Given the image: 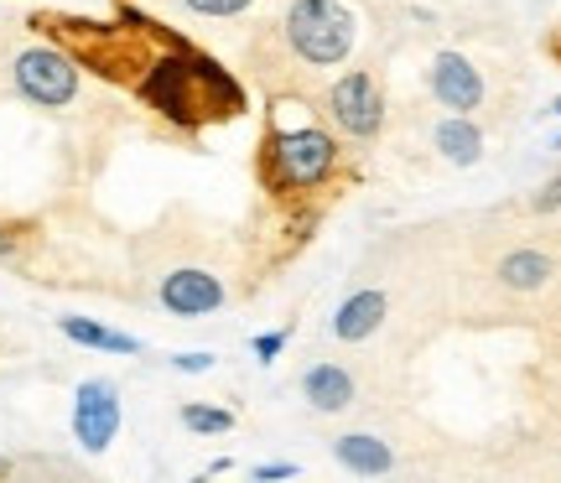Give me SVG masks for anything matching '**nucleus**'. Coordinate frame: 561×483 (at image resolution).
<instances>
[{
    "label": "nucleus",
    "instance_id": "24",
    "mask_svg": "<svg viewBox=\"0 0 561 483\" xmlns=\"http://www.w3.org/2000/svg\"><path fill=\"white\" fill-rule=\"evenodd\" d=\"M557 47H561V37H557Z\"/></svg>",
    "mask_w": 561,
    "mask_h": 483
},
{
    "label": "nucleus",
    "instance_id": "13",
    "mask_svg": "<svg viewBox=\"0 0 561 483\" xmlns=\"http://www.w3.org/2000/svg\"><path fill=\"white\" fill-rule=\"evenodd\" d=\"M551 271H557V265H551V255H541V250H510L494 276H500L504 291H541V286L551 281Z\"/></svg>",
    "mask_w": 561,
    "mask_h": 483
},
{
    "label": "nucleus",
    "instance_id": "22",
    "mask_svg": "<svg viewBox=\"0 0 561 483\" xmlns=\"http://www.w3.org/2000/svg\"><path fill=\"white\" fill-rule=\"evenodd\" d=\"M551 115H561V100H557V104H551Z\"/></svg>",
    "mask_w": 561,
    "mask_h": 483
},
{
    "label": "nucleus",
    "instance_id": "19",
    "mask_svg": "<svg viewBox=\"0 0 561 483\" xmlns=\"http://www.w3.org/2000/svg\"><path fill=\"white\" fill-rule=\"evenodd\" d=\"M255 479H261V483H276V479H297V463H261V468H255Z\"/></svg>",
    "mask_w": 561,
    "mask_h": 483
},
{
    "label": "nucleus",
    "instance_id": "21",
    "mask_svg": "<svg viewBox=\"0 0 561 483\" xmlns=\"http://www.w3.org/2000/svg\"><path fill=\"white\" fill-rule=\"evenodd\" d=\"M0 473H11V463H5V458H0Z\"/></svg>",
    "mask_w": 561,
    "mask_h": 483
},
{
    "label": "nucleus",
    "instance_id": "3",
    "mask_svg": "<svg viewBox=\"0 0 561 483\" xmlns=\"http://www.w3.org/2000/svg\"><path fill=\"white\" fill-rule=\"evenodd\" d=\"M322 110H328V125H333L339 136H348V141H375L385 130V110H390V104H385L380 79H375L369 68H348V73L333 79Z\"/></svg>",
    "mask_w": 561,
    "mask_h": 483
},
{
    "label": "nucleus",
    "instance_id": "8",
    "mask_svg": "<svg viewBox=\"0 0 561 483\" xmlns=\"http://www.w3.org/2000/svg\"><path fill=\"white\" fill-rule=\"evenodd\" d=\"M385 312H390V297H385L380 286H364V291H354V297L339 302V312H333V338L339 343L375 338L385 327Z\"/></svg>",
    "mask_w": 561,
    "mask_h": 483
},
{
    "label": "nucleus",
    "instance_id": "17",
    "mask_svg": "<svg viewBox=\"0 0 561 483\" xmlns=\"http://www.w3.org/2000/svg\"><path fill=\"white\" fill-rule=\"evenodd\" d=\"M214 354H208V348H193V354H172V369H178V375H208V369H214Z\"/></svg>",
    "mask_w": 561,
    "mask_h": 483
},
{
    "label": "nucleus",
    "instance_id": "7",
    "mask_svg": "<svg viewBox=\"0 0 561 483\" xmlns=\"http://www.w3.org/2000/svg\"><path fill=\"white\" fill-rule=\"evenodd\" d=\"M426 83H432L442 110H453V115H473L483 104V73L462 53H437L426 68Z\"/></svg>",
    "mask_w": 561,
    "mask_h": 483
},
{
    "label": "nucleus",
    "instance_id": "25",
    "mask_svg": "<svg viewBox=\"0 0 561 483\" xmlns=\"http://www.w3.org/2000/svg\"><path fill=\"white\" fill-rule=\"evenodd\" d=\"M557 53H561V47H557Z\"/></svg>",
    "mask_w": 561,
    "mask_h": 483
},
{
    "label": "nucleus",
    "instance_id": "4",
    "mask_svg": "<svg viewBox=\"0 0 561 483\" xmlns=\"http://www.w3.org/2000/svg\"><path fill=\"white\" fill-rule=\"evenodd\" d=\"M11 79L42 110H68L79 100V62L68 58L62 47H26V53H16Z\"/></svg>",
    "mask_w": 561,
    "mask_h": 483
},
{
    "label": "nucleus",
    "instance_id": "11",
    "mask_svg": "<svg viewBox=\"0 0 561 483\" xmlns=\"http://www.w3.org/2000/svg\"><path fill=\"white\" fill-rule=\"evenodd\" d=\"M333 458H339L348 473H359V479H380V473H390V468H396L390 442L369 437V432H343L339 442H333Z\"/></svg>",
    "mask_w": 561,
    "mask_h": 483
},
{
    "label": "nucleus",
    "instance_id": "14",
    "mask_svg": "<svg viewBox=\"0 0 561 483\" xmlns=\"http://www.w3.org/2000/svg\"><path fill=\"white\" fill-rule=\"evenodd\" d=\"M178 416H182V426H187V432H198V437H224V432H234V411H229V405L187 401Z\"/></svg>",
    "mask_w": 561,
    "mask_h": 483
},
{
    "label": "nucleus",
    "instance_id": "23",
    "mask_svg": "<svg viewBox=\"0 0 561 483\" xmlns=\"http://www.w3.org/2000/svg\"><path fill=\"white\" fill-rule=\"evenodd\" d=\"M551 146H557V151H561V136H557V141H551Z\"/></svg>",
    "mask_w": 561,
    "mask_h": 483
},
{
    "label": "nucleus",
    "instance_id": "10",
    "mask_svg": "<svg viewBox=\"0 0 561 483\" xmlns=\"http://www.w3.org/2000/svg\"><path fill=\"white\" fill-rule=\"evenodd\" d=\"M432 146L447 166H479L483 161V130L473 125V115H447L432 130Z\"/></svg>",
    "mask_w": 561,
    "mask_h": 483
},
{
    "label": "nucleus",
    "instance_id": "16",
    "mask_svg": "<svg viewBox=\"0 0 561 483\" xmlns=\"http://www.w3.org/2000/svg\"><path fill=\"white\" fill-rule=\"evenodd\" d=\"M193 16H244L255 0H182Z\"/></svg>",
    "mask_w": 561,
    "mask_h": 483
},
{
    "label": "nucleus",
    "instance_id": "5",
    "mask_svg": "<svg viewBox=\"0 0 561 483\" xmlns=\"http://www.w3.org/2000/svg\"><path fill=\"white\" fill-rule=\"evenodd\" d=\"M121 384L94 375V380H83L73 390V442L89 452V458H100L110 452V442L121 437Z\"/></svg>",
    "mask_w": 561,
    "mask_h": 483
},
{
    "label": "nucleus",
    "instance_id": "2",
    "mask_svg": "<svg viewBox=\"0 0 561 483\" xmlns=\"http://www.w3.org/2000/svg\"><path fill=\"white\" fill-rule=\"evenodd\" d=\"M280 42L307 68H339V62L354 58L359 16L343 0H291L286 16H280Z\"/></svg>",
    "mask_w": 561,
    "mask_h": 483
},
{
    "label": "nucleus",
    "instance_id": "6",
    "mask_svg": "<svg viewBox=\"0 0 561 483\" xmlns=\"http://www.w3.org/2000/svg\"><path fill=\"white\" fill-rule=\"evenodd\" d=\"M161 307L172 312V318H208V312H219L224 307V281L214 271H198V265H182L172 276H161Z\"/></svg>",
    "mask_w": 561,
    "mask_h": 483
},
{
    "label": "nucleus",
    "instance_id": "20",
    "mask_svg": "<svg viewBox=\"0 0 561 483\" xmlns=\"http://www.w3.org/2000/svg\"><path fill=\"white\" fill-rule=\"evenodd\" d=\"M11 250H16V229H5V223H0V261H5Z\"/></svg>",
    "mask_w": 561,
    "mask_h": 483
},
{
    "label": "nucleus",
    "instance_id": "1",
    "mask_svg": "<svg viewBox=\"0 0 561 483\" xmlns=\"http://www.w3.org/2000/svg\"><path fill=\"white\" fill-rule=\"evenodd\" d=\"M265 166H271V182H276L280 193H318V187H328V182L339 177V166H343L339 130L318 120L271 125Z\"/></svg>",
    "mask_w": 561,
    "mask_h": 483
},
{
    "label": "nucleus",
    "instance_id": "12",
    "mask_svg": "<svg viewBox=\"0 0 561 483\" xmlns=\"http://www.w3.org/2000/svg\"><path fill=\"white\" fill-rule=\"evenodd\" d=\"M62 338L79 343V348H100V354H140V338L121 333V327H110V322H94V318H58Z\"/></svg>",
    "mask_w": 561,
    "mask_h": 483
},
{
    "label": "nucleus",
    "instance_id": "15",
    "mask_svg": "<svg viewBox=\"0 0 561 483\" xmlns=\"http://www.w3.org/2000/svg\"><path fill=\"white\" fill-rule=\"evenodd\" d=\"M286 343H291V327H271V333H255V338H250V354L261 364H276L280 354H286Z\"/></svg>",
    "mask_w": 561,
    "mask_h": 483
},
{
    "label": "nucleus",
    "instance_id": "9",
    "mask_svg": "<svg viewBox=\"0 0 561 483\" xmlns=\"http://www.w3.org/2000/svg\"><path fill=\"white\" fill-rule=\"evenodd\" d=\"M301 395H307V405H318L322 416H339L354 405V375L343 364H312L301 375Z\"/></svg>",
    "mask_w": 561,
    "mask_h": 483
},
{
    "label": "nucleus",
    "instance_id": "18",
    "mask_svg": "<svg viewBox=\"0 0 561 483\" xmlns=\"http://www.w3.org/2000/svg\"><path fill=\"white\" fill-rule=\"evenodd\" d=\"M530 208H536V214H557V208H561V177L546 182L541 193H536V203H530Z\"/></svg>",
    "mask_w": 561,
    "mask_h": 483
}]
</instances>
